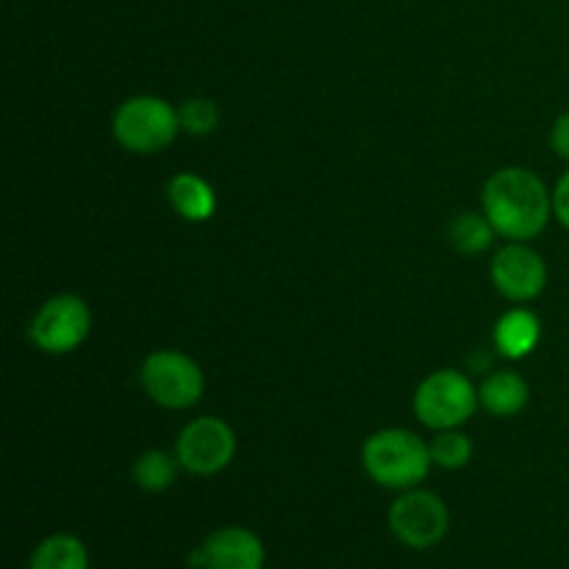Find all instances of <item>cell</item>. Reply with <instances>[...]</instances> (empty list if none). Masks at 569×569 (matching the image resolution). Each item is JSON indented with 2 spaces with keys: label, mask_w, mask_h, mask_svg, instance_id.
<instances>
[{
  "label": "cell",
  "mask_w": 569,
  "mask_h": 569,
  "mask_svg": "<svg viewBox=\"0 0 569 569\" xmlns=\"http://www.w3.org/2000/svg\"><path fill=\"white\" fill-rule=\"evenodd\" d=\"M483 217L495 233L526 242L542 233L553 217V194L526 167H506L483 187Z\"/></svg>",
  "instance_id": "1"
},
{
  "label": "cell",
  "mask_w": 569,
  "mask_h": 569,
  "mask_svg": "<svg viewBox=\"0 0 569 569\" xmlns=\"http://www.w3.org/2000/svg\"><path fill=\"white\" fill-rule=\"evenodd\" d=\"M367 476L387 489H415L431 470V448L417 433L387 428L372 433L361 448Z\"/></svg>",
  "instance_id": "2"
},
{
  "label": "cell",
  "mask_w": 569,
  "mask_h": 569,
  "mask_svg": "<svg viewBox=\"0 0 569 569\" xmlns=\"http://www.w3.org/2000/svg\"><path fill=\"white\" fill-rule=\"evenodd\" d=\"M178 128H181L178 111L167 100L150 98V94L126 100L111 122L117 142L131 153L142 156L161 153L164 148H170L172 139L178 137Z\"/></svg>",
  "instance_id": "3"
},
{
  "label": "cell",
  "mask_w": 569,
  "mask_h": 569,
  "mask_svg": "<svg viewBox=\"0 0 569 569\" xmlns=\"http://www.w3.org/2000/svg\"><path fill=\"white\" fill-rule=\"evenodd\" d=\"M478 392L470 378L459 370L431 372L415 392V415L433 431H450L472 417Z\"/></svg>",
  "instance_id": "4"
},
{
  "label": "cell",
  "mask_w": 569,
  "mask_h": 569,
  "mask_svg": "<svg viewBox=\"0 0 569 569\" xmlns=\"http://www.w3.org/2000/svg\"><path fill=\"white\" fill-rule=\"evenodd\" d=\"M139 378H142V387L150 395V400H156L164 409H189V406L198 403L206 387L200 367L178 350L150 353L139 370Z\"/></svg>",
  "instance_id": "5"
},
{
  "label": "cell",
  "mask_w": 569,
  "mask_h": 569,
  "mask_svg": "<svg viewBox=\"0 0 569 569\" xmlns=\"http://www.w3.org/2000/svg\"><path fill=\"white\" fill-rule=\"evenodd\" d=\"M450 528V511L433 492L409 489L389 509V531L411 550H428L445 539Z\"/></svg>",
  "instance_id": "6"
},
{
  "label": "cell",
  "mask_w": 569,
  "mask_h": 569,
  "mask_svg": "<svg viewBox=\"0 0 569 569\" xmlns=\"http://www.w3.org/2000/svg\"><path fill=\"white\" fill-rule=\"evenodd\" d=\"M89 326L92 315L87 300L78 295H56L33 315L28 337L44 353L61 356L76 350L89 337Z\"/></svg>",
  "instance_id": "7"
},
{
  "label": "cell",
  "mask_w": 569,
  "mask_h": 569,
  "mask_svg": "<svg viewBox=\"0 0 569 569\" xmlns=\"http://www.w3.org/2000/svg\"><path fill=\"white\" fill-rule=\"evenodd\" d=\"M233 453H237V437L231 426L217 417L192 420L176 442L178 465L192 476H217L231 465Z\"/></svg>",
  "instance_id": "8"
},
{
  "label": "cell",
  "mask_w": 569,
  "mask_h": 569,
  "mask_svg": "<svg viewBox=\"0 0 569 569\" xmlns=\"http://www.w3.org/2000/svg\"><path fill=\"white\" fill-rule=\"evenodd\" d=\"M492 281L509 300H533L542 295L548 283V267L545 259L528 244H506L492 259Z\"/></svg>",
  "instance_id": "9"
},
{
  "label": "cell",
  "mask_w": 569,
  "mask_h": 569,
  "mask_svg": "<svg viewBox=\"0 0 569 569\" xmlns=\"http://www.w3.org/2000/svg\"><path fill=\"white\" fill-rule=\"evenodd\" d=\"M264 542L239 526L217 528L192 553V565L203 569H264Z\"/></svg>",
  "instance_id": "10"
},
{
  "label": "cell",
  "mask_w": 569,
  "mask_h": 569,
  "mask_svg": "<svg viewBox=\"0 0 569 569\" xmlns=\"http://www.w3.org/2000/svg\"><path fill=\"white\" fill-rule=\"evenodd\" d=\"M539 337H542L539 317L526 309L509 311V315L500 317V322L495 326V348H498L506 359H526L528 353L537 350Z\"/></svg>",
  "instance_id": "11"
},
{
  "label": "cell",
  "mask_w": 569,
  "mask_h": 569,
  "mask_svg": "<svg viewBox=\"0 0 569 569\" xmlns=\"http://www.w3.org/2000/svg\"><path fill=\"white\" fill-rule=\"evenodd\" d=\"M528 383L517 372H495L478 389V403L495 417H515L528 403Z\"/></svg>",
  "instance_id": "12"
},
{
  "label": "cell",
  "mask_w": 569,
  "mask_h": 569,
  "mask_svg": "<svg viewBox=\"0 0 569 569\" xmlns=\"http://www.w3.org/2000/svg\"><path fill=\"white\" fill-rule=\"evenodd\" d=\"M167 198H170L172 209L189 222H206L217 209L214 189L192 172H181V176L172 178L170 187H167Z\"/></svg>",
  "instance_id": "13"
},
{
  "label": "cell",
  "mask_w": 569,
  "mask_h": 569,
  "mask_svg": "<svg viewBox=\"0 0 569 569\" xmlns=\"http://www.w3.org/2000/svg\"><path fill=\"white\" fill-rule=\"evenodd\" d=\"M28 569H89V550L72 533H53L37 545Z\"/></svg>",
  "instance_id": "14"
},
{
  "label": "cell",
  "mask_w": 569,
  "mask_h": 569,
  "mask_svg": "<svg viewBox=\"0 0 569 569\" xmlns=\"http://www.w3.org/2000/svg\"><path fill=\"white\" fill-rule=\"evenodd\" d=\"M178 467H181L178 465V456L164 453V450H148L133 465V481L144 492H167L176 483Z\"/></svg>",
  "instance_id": "15"
},
{
  "label": "cell",
  "mask_w": 569,
  "mask_h": 569,
  "mask_svg": "<svg viewBox=\"0 0 569 569\" xmlns=\"http://www.w3.org/2000/svg\"><path fill=\"white\" fill-rule=\"evenodd\" d=\"M448 233L450 244L465 256L483 253L495 239V228L489 226V220L483 214H459L450 222Z\"/></svg>",
  "instance_id": "16"
},
{
  "label": "cell",
  "mask_w": 569,
  "mask_h": 569,
  "mask_svg": "<svg viewBox=\"0 0 569 569\" xmlns=\"http://www.w3.org/2000/svg\"><path fill=\"white\" fill-rule=\"evenodd\" d=\"M428 448H431L433 465L445 467V470H461V467L470 465L472 459V442L465 433H456L453 428L439 433Z\"/></svg>",
  "instance_id": "17"
},
{
  "label": "cell",
  "mask_w": 569,
  "mask_h": 569,
  "mask_svg": "<svg viewBox=\"0 0 569 569\" xmlns=\"http://www.w3.org/2000/svg\"><path fill=\"white\" fill-rule=\"evenodd\" d=\"M178 117H181V128L192 137H209L211 131L220 122V109H217L214 100L209 98H192L178 109Z\"/></svg>",
  "instance_id": "18"
},
{
  "label": "cell",
  "mask_w": 569,
  "mask_h": 569,
  "mask_svg": "<svg viewBox=\"0 0 569 569\" xmlns=\"http://www.w3.org/2000/svg\"><path fill=\"white\" fill-rule=\"evenodd\" d=\"M553 214H556V220H559L561 226H565L569 231V170L559 178V183H556Z\"/></svg>",
  "instance_id": "19"
},
{
  "label": "cell",
  "mask_w": 569,
  "mask_h": 569,
  "mask_svg": "<svg viewBox=\"0 0 569 569\" xmlns=\"http://www.w3.org/2000/svg\"><path fill=\"white\" fill-rule=\"evenodd\" d=\"M550 144H553L556 156L569 161V111L559 114V120L553 122V131H550Z\"/></svg>",
  "instance_id": "20"
}]
</instances>
